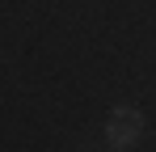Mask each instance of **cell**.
<instances>
[{
	"label": "cell",
	"mask_w": 156,
	"mask_h": 152,
	"mask_svg": "<svg viewBox=\"0 0 156 152\" xmlns=\"http://www.w3.org/2000/svg\"><path fill=\"white\" fill-rule=\"evenodd\" d=\"M105 139L114 148H135L144 139V114L135 106H114L110 118H105Z\"/></svg>",
	"instance_id": "6da1fadb"
}]
</instances>
